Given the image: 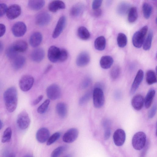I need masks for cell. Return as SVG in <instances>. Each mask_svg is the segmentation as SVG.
<instances>
[{"instance_id":"1","label":"cell","mask_w":157,"mask_h":157,"mask_svg":"<svg viewBox=\"0 0 157 157\" xmlns=\"http://www.w3.org/2000/svg\"><path fill=\"white\" fill-rule=\"evenodd\" d=\"M3 99L7 110L10 113L16 109L17 104V94L16 88L10 87L4 92Z\"/></svg>"},{"instance_id":"2","label":"cell","mask_w":157,"mask_h":157,"mask_svg":"<svg viewBox=\"0 0 157 157\" xmlns=\"http://www.w3.org/2000/svg\"><path fill=\"white\" fill-rule=\"evenodd\" d=\"M148 29L147 25L144 26L134 33L132 38V42L135 47L138 48L141 47L144 43Z\"/></svg>"},{"instance_id":"3","label":"cell","mask_w":157,"mask_h":157,"mask_svg":"<svg viewBox=\"0 0 157 157\" xmlns=\"http://www.w3.org/2000/svg\"><path fill=\"white\" fill-rule=\"evenodd\" d=\"M146 141V134L143 132H138L136 133L132 137V146L135 150H140L145 146Z\"/></svg>"},{"instance_id":"4","label":"cell","mask_w":157,"mask_h":157,"mask_svg":"<svg viewBox=\"0 0 157 157\" xmlns=\"http://www.w3.org/2000/svg\"><path fill=\"white\" fill-rule=\"evenodd\" d=\"M93 103L94 106L97 108H99L104 105L105 99L102 89L95 87L92 93Z\"/></svg>"},{"instance_id":"5","label":"cell","mask_w":157,"mask_h":157,"mask_svg":"<svg viewBox=\"0 0 157 157\" xmlns=\"http://www.w3.org/2000/svg\"><path fill=\"white\" fill-rule=\"evenodd\" d=\"M34 82V78L32 76L28 75H25L20 78L19 86L22 91L26 92L31 88Z\"/></svg>"},{"instance_id":"6","label":"cell","mask_w":157,"mask_h":157,"mask_svg":"<svg viewBox=\"0 0 157 157\" xmlns=\"http://www.w3.org/2000/svg\"><path fill=\"white\" fill-rule=\"evenodd\" d=\"M30 122L29 115L25 110L22 111L18 115L17 123L20 129L24 130L26 129L29 126Z\"/></svg>"},{"instance_id":"7","label":"cell","mask_w":157,"mask_h":157,"mask_svg":"<svg viewBox=\"0 0 157 157\" xmlns=\"http://www.w3.org/2000/svg\"><path fill=\"white\" fill-rule=\"evenodd\" d=\"M46 92L47 97L52 100L59 98L61 94L59 87L56 84H53L49 86L46 89Z\"/></svg>"},{"instance_id":"8","label":"cell","mask_w":157,"mask_h":157,"mask_svg":"<svg viewBox=\"0 0 157 157\" xmlns=\"http://www.w3.org/2000/svg\"><path fill=\"white\" fill-rule=\"evenodd\" d=\"M79 132L78 129L72 128L68 130L63 135V140L64 142L70 143L74 142L78 138Z\"/></svg>"},{"instance_id":"9","label":"cell","mask_w":157,"mask_h":157,"mask_svg":"<svg viewBox=\"0 0 157 157\" xmlns=\"http://www.w3.org/2000/svg\"><path fill=\"white\" fill-rule=\"evenodd\" d=\"M21 12V8L19 5L13 4L7 8L6 12V15L8 19L13 20L18 17Z\"/></svg>"},{"instance_id":"10","label":"cell","mask_w":157,"mask_h":157,"mask_svg":"<svg viewBox=\"0 0 157 157\" xmlns=\"http://www.w3.org/2000/svg\"><path fill=\"white\" fill-rule=\"evenodd\" d=\"M27 27L23 22L18 21L15 23L12 28L13 35L16 37H20L23 36L26 32Z\"/></svg>"},{"instance_id":"11","label":"cell","mask_w":157,"mask_h":157,"mask_svg":"<svg viewBox=\"0 0 157 157\" xmlns=\"http://www.w3.org/2000/svg\"><path fill=\"white\" fill-rule=\"evenodd\" d=\"M126 138L125 133L122 129L116 130L113 135V140L115 144L117 146H120L124 144Z\"/></svg>"},{"instance_id":"12","label":"cell","mask_w":157,"mask_h":157,"mask_svg":"<svg viewBox=\"0 0 157 157\" xmlns=\"http://www.w3.org/2000/svg\"><path fill=\"white\" fill-rule=\"evenodd\" d=\"M51 20L50 14L46 12H42L38 13L36 16V24L40 26H44L47 25Z\"/></svg>"},{"instance_id":"13","label":"cell","mask_w":157,"mask_h":157,"mask_svg":"<svg viewBox=\"0 0 157 157\" xmlns=\"http://www.w3.org/2000/svg\"><path fill=\"white\" fill-rule=\"evenodd\" d=\"M66 22V19L65 16H62L59 18L53 31V38H56L60 35L65 28Z\"/></svg>"},{"instance_id":"14","label":"cell","mask_w":157,"mask_h":157,"mask_svg":"<svg viewBox=\"0 0 157 157\" xmlns=\"http://www.w3.org/2000/svg\"><path fill=\"white\" fill-rule=\"evenodd\" d=\"M144 76V73L141 69L137 71L131 86L130 93L131 94H134L141 82Z\"/></svg>"},{"instance_id":"15","label":"cell","mask_w":157,"mask_h":157,"mask_svg":"<svg viewBox=\"0 0 157 157\" xmlns=\"http://www.w3.org/2000/svg\"><path fill=\"white\" fill-rule=\"evenodd\" d=\"M50 132L48 129L45 127L39 129L36 134V138L40 143H43L47 141L50 137Z\"/></svg>"},{"instance_id":"16","label":"cell","mask_w":157,"mask_h":157,"mask_svg":"<svg viewBox=\"0 0 157 157\" xmlns=\"http://www.w3.org/2000/svg\"><path fill=\"white\" fill-rule=\"evenodd\" d=\"M90 60V56L88 53L83 52L80 53L77 57L76 63L79 67H83L87 65Z\"/></svg>"},{"instance_id":"17","label":"cell","mask_w":157,"mask_h":157,"mask_svg":"<svg viewBox=\"0 0 157 157\" xmlns=\"http://www.w3.org/2000/svg\"><path fill=\"white\" fill-rule=\"evenodd\" d=\"M60 49L55 46H52L48 49V57L49 60L52 63L58 61Z\"/></svg>"},{"instance_id":"18","label":"cell","mask_w":157,"mask_h":157,"mask_svg":"<svg viewBox=\"0 0 157 157\" xmlns=\"http://www.w3.org/2000/svg\"><path fill=\"white\" fill-rule=\"evenodd\" d=\"M44 56L45 52L44 49L38 48L33 51L30 54V58L34 62L39 63L42 61Z\"/></svg>"},{"instance_id":"19","label":"cell","mask_w":157,"mask_h":157,"mask_svg":"<svg viewBox=\"0 0 157 157\" xmlns=\"http://www.w3.org/2000/svg\"><path fill=\"white\" fill-rule=\"evenodd\" d=\"M144 103V99L141 94H137L135 95L131 100V105L135 110L139 111L142 108Z\"/></svg>"},{"instance_id":"20","label":"cell","mask_w":157,"mask_h":157,"mask_svg":"<svg viewBox=\"0 0 157 157\" xmlns=\"http://www.w3.org/2000/svg\"><path fill=\"white\" fill-rule=\"evenodd\" d=\"M85 9V6L81 3L73 5L70 10V15L74 17H77L82 14Z\"/></svg>"},{"instance_id":"21","label":"cell","mask_w":157,"mask_h":157,"mask_svg":"<svg viewBox=\"0 0 157 157\" xmlns=\"http://www.w3.org/2000/svg\"><path fill=\"white\" fill-rule=\"evenodd\" d=\"M42 34L39 32L33 33L29 39L30 45L33 47H36L41 44L42 40Z\"/></svg>"},{"instance_id":"22","label":"cell","mask_w":157,"mask_h":157,"mask_svg":"<svg viewBox=\"0 0 157 157\" xmlns=\"http://www.w3.org/2000/svg\"><path fill=\"white\" fill-rule=\"evenodd\" d=\"M65 5L63 1L55 0L49 4L48 9L51 12H56L59 10L65 9Z\"/></svg>"},{"instance_id":"23","label":"cell","mask_w":157,"mask_h":157,"mask_svg":"<svg viewBox=\"0 0 157 157\" xmlns=\"http://www.w3.org/2000/svg\"><path fill=\"white\" fill-rule=\"evenodd\" d=\"M113 62V58L109 56H102L100 61V64L101 67L104 69H108L110 67Z\"/></svg>"},{"instance_id":"24","label":"cell","mask_w":157,"mask_h":157,"mask_svg":"<svg viewBox=\"0 0 157 157\" xmlns=\"http://www.w3.org/2000/svg\"><path fill=\"white\" fill-rule=\"evenodd\" d=\"M45 1L43 0H29L28 2V6L31 9L38 10L42 9L44 6Z\"/></svg>"},{"instance_id":"25","label":"cell","mask_w":157,"mask_h":157,"mask_svg":"<svg viewBox=\"0 0 157 157\" xmlns=\"http://www.w3.org/2000/svg\"><path fill=\"white\" fill-rule=\"evenodd\" d=\"M56 112L60 117H65L67 114V108L66 104L63 102H59L57 104L56 106Z\"/></svg>"},{"instance_id":"26","label":"cell","mask_w":157,"mask_h":157,"mask_svg":"<svg viewBox=\"0 0 157 157\" xmlns=\"http://www.w3.org/2000/svg\"><path fill=\"white\" fill-rule=\"evenodd\" d=\"M15 50L18 52H25L28 48L27 42L24 40H19L12 45Z\"/></svg>"},{"instance_id":"27","label":"cell","mask_w":157,"mask_h":157,"mask_svg":"<svg viewBox=\"0 0 157 157\" xmlns=\"http://www.w3.org/2000/svg\"><path fill=\"white\" fill-rule=\"evenodd\" d=\"M25 62V59L24 56H18L13 60L12 66L15 70H19L23 67Z\"/></svg>"},{"instance_id":"28","label":"cell","mask_w":157,"mask_h":157,"mask_svg":"<svg viewBox=\"0 0 157 157\" xmlns=\"http://www.w3.org/2000/svg\"><path fill=\"white\" fill-rule=\"evenodd\" d=\"M130 5L128 3L123 2L118 5L117 8V11L120 15H124L128 13L130 8Z\"/></svg>"},{"instance_id":"29","label":"cell","mask_w":157,"mask_h":157,"mask_svg":"<svg viewBox=\"0 0 157 157\" xmlns=\"http://www.w3.org/2000/svg\"><path fill=\"white\" fill-rule=\"evenodd\" d=\"M155 94V90L153 89H150L148 92L144 100L145 106L146 109H148L151 106Z\"/></svg>"},{"instance_id":"30","label":"cell","mask_w":157,"mask_h":157,"mask_svg":"<svg viewBox=\"0 0 157 157\" xmlns=\"http://www.w3.org/2000/svg\"><path fill=\"white\" fill-rule=\"evenodd\" d=\"M77 35L80 39L83 40H88L90 36V33L88 30L83 26H80L78 29Z\"/></svg>"},{"instance_id":"31","label":"cell","mask_w":157,"mask_h":157,"mask_svg":"<svg viewBox=\"0 0 157 157\" xmlns=\"http://www.w3.org/2000/svg\"><path fill=\"white\" fill-rule=\"evenodd\" d=\"M106 40L103 36L98 37L95 39L94 42L95 48L99 51L104 50L105 47Z\"/></svg>"},{"instance_id":"32","label":"cell","mask_w":157,"mask_h":157,"mask_svg":"<svg viewBox=\"0 0 157 157\" xmlns=\"http://www.w3.org/2000/svg\"><path fill=\"white\" fill-rule=\"evenodd\" d=\"M146 80L147 84L152 85L157 82V78L155 72L151 70H148L146 73Z\"/></svg>"},{"instance_id":"33","label":"cell","mask_w":157,"mask_h":157,"mask_svg":"<svg viewBox=\"0 0 157 157\" xmlns=\"http://www.w3.org/2000/svg\"><path fill=\"white\" fill-rule=\"evenodd\" d=\"M128 20L130 23L135 22L138 17L137 9L136 7H131L128 13Z\"/></svg>"},{"instance_id":"34","label":"cell","mask_w":157,"mask_h":157,"mask_svg":"<svg viewBox=\"0 0 157 157\" xmlns=\"http://www.w3.org/2000/svg\"><path fill=\"white\" fill-rule=\"evenodd\" d=\"M153 37V32L152 30H150L145 39L143 44V48L144 50L147 51L150 49Z\"/></svg>"},{"instance_id":"35","label":"cell","mask_w":157,"mask_h":157,"mask_svg":"<svg viewBox=\"0 0 157 157\" xmlns=\"http://www.w3.org/2000/svg\"><path fill=\"white\" fill-rule=\"evenodd\" d=\"M152 7L149 3L145 2L142 6V11L144 17L147 19L150 18L152 12Z\"/></svg>"},{"instance_id":"36","label":"cell","mask_w":157,"mask_h":157,"mask_svg":"<svg viewBox=\"0 0 157 157\" xmlns=\"http://www.w3.org/2000/svg\"><path fill=\"white\" fill-rule=\"evenodd\" d=\"M117 42L119 47L123 48L125 47L127 43V38L126 35L122 33H119L117 37Z\"/></svg>"},{"instance_id":"37","label":"cell","mask_w":157,"mask_h":157,"mask_svg":"<svg viewBox=\"0 0 157 157\" xmlns=\"http://www.w3.org/2000/svg\"><path fill=\"white\" fill-rule=\"evenodd\" d=\"M121 73V68L118 65H114L110 72V76L113 80L117 79Z\"/></svg>"},{"instance_id":"38","label":"cell","mask_w":157,"mask_h":157,"mask_svg":"<svg viewBox=\"0 0 157 157\" xmlns=\"http://www.w3.org/2000/svg\"><path fill=\"white\" fill-rule=\"evenodd\" d=\"M12 130L11 128H7L4 131L2 138V143L8 142L10 141L12 136Z\"/></svg>"},{"instance_id":"39","label":"cell","mask_w":157,"mask_h":157,"mask_svg":"<svg viewBox=\"0 0 157 157\" xmlns=\"http://www.w3.org/2000/svg\"><path fill=\"white\" fill-rule=\"evenodd\" d=\"M18 52H17L12 45L9 47L6 50V54L9 59L13 60L18 56Z\"/></svg>"},{"instance_id":"40","label":"cell","mask_w":157,"mask_h":157,"mask_svg":"<svg viewBox=\"0 0 157 157\" xmlns=\"http://www.w3.org/2000/svg\"><path fill=\"white\" fill-rule=\"evenodd\" d=\"M110 121L108 120H105L103 122V125L105 129L104 137L105 140L108 139L110 135Z\"/></svg>"},{"instance_id":"41","label":"cell","mask_w":157,"mask_h":157,"mask_svg":"<svg viewBox=\"0 0 157 157\" xmlns=\"http://www.w3.org/2000/svg\"><path fill=\"white\" fill-rule=\"evenodd\" d=\"M50 103L49 99L45 100L37 108V112L40 114H43L47 111Z\"/></svg>"},{"instance_id":"42","label":"cell","mask_w":157,"mask_h":157,"mask_svg":"<svg viewBox=\"0 0 157 157\" xmlns=\"http://www.w3.org/2000/svg\"><path fill=\"white\" fill-rule=\"evenodd\" d=\"M92 94V93L90 91L86 93L80 98L79 100V104L82 105L86 103L90 99Z\"/></svg>"},{"instance_id":"43","label":"cell","mask_w":157,"mask_h":157,"mask_svg":"<svg viewBox=\"0 0 157 157\" xmlns=\"http://www.w3.org/2000/svg\"><path fill=\"white\" fill-rule=\"evenodd\" d=\"M64 146H60L55 149L52 152L51 157H59L66 149Z\"/></svg>"},{"instance_id":"44","label":"cell","mask_w":157,"mask_h":157,"mask_svg":"<svg viewBox=\"0 0 157 157\" xmlns=\"http://www.w3.org/2000/svg\"><path fill=\"white\" fill-rule=\"evenodd\" d=\"M60 134L59 132H56L49 137L47 141V144L50 145L57 141L59 138Z\"/></svg>"},{"instance_id":"45","label":"cell","mask_w":157,"mask_h":157,"mask_svg":"<svg viewBox=\"0 0 157 157\" xmlns=\"http://www.w3.org/2000/svg\"><path fill=\"white\" fill-rule=\"evenodd\" d=\"M68 52L67 51L64 49H60L58 61L63 62L65 61L68 57Z\"/></svg>"},{"instance_id":"46","label":"cell","mask_w":157,"mask_h":157,"mask_svg":"<svg viewBox=\"0 0 157 157\" xmlns=\"http://www.w3.org/2000/svg\"><path fill=\"white\" fill-rule=\"evenodd\" d=\"M92 80L90 78L87 77L84 78L81 84V87L82 89L87 88L90 85Z\"/></svg>"},{"instance_id":"47","label":"cell","mask_w":157,"mask_h":157,"mask_svg":"<svg viewBox=\"0 0 157 157\" xmlns=\"http://www.w3.org/2000/svg\"><path fill=\"white\" fill-rule=\"evenodd\" d=\"M102 1L101 0H95L93 1L92 7L93 10H95L99 8L101 6Z\"/></svg>"},{"instance_id":"48","label":"cell","mask_w":157,"mask_h":157,"mask_svg":"<svg viewBox=\"0 0 157 157\" xmlns=\"http://www.w3.org/2000/svg\"><path fill=\"white\" fill-rule=\"evenodd\" d=\"M157 110V107L156 105H154L149 110L148 113V117L151 119L153 118L155 115Z\"/></svg>"},{"instance_id":"49","label":"cell","mask_w":157,"mask_h":157,"mask_svg":"<svg viewBox=\"0 0 157 157\" xmlns=\"http://www.w3.org/2000/svg\"><path fill=\"white\" fill-rule=\"evenodd\" d=\"M7 7L5 3H0V17L3 16L6 13Z\"/></svg>"},{"instance_id":"50","label":"cell","mask_w":157,"mask_h":157,"mask_svg":"<svg viewBox=\"0 0 157 157\" xmlns=\"http://www.w3.org/2000/svg\"><path fill=\"white\" fill-rule=\"evenodd\" d=\"M102 13V11L99 8L97 9L93 10V15L95 17H98L101 16Z\"/></svg>"},{"instance_id":"51","label":"cell","mask_w":157,"mask_h":157,"mask_svg":"<svg viewBox=\"0 0 157 157\" xmlns=\"http://www.w3.org/2000/svg\"><path fill=\"white\" fill-rule=\"evenodd\" d=\"M6 30L5 26L2 24H0V37L5 34Z\"/></svg>"},{"instance_id":"52","label":"cell","mask_w":157,"mask_h":157,"mask_svg":"<svg viewBox=\"0 0 157 157\" xmlns=\"http://www.w3.org/2000/svg\"><path fill=\"white\" fill-rule=\"evenodd\" d=\"M43 96L42 95L39 96L33 102L32 105H35L38 104L43 98Z\"/></svg>"},{"instance_id":"53","label":"cell","mask_w":157,"mask_h":157,"mask_svg":"<svg viewBox=\"0 0 157 157\" xmlns=\"http://www.w3.org/2000/svg\"><path fill=\"white\" fill-rule=\"evenodd\" d=\"M119 91H116L115 94V97L117 99H119L121 97V93Z\"/></svg>"},{"instance_id":"54","label":"cell","mask_w":157,"mask_h":157,"mask_svg":"<svg viewBox=\"0 0 157 157\" xmlns=\"http://www.w3.org/2000/svg\"><path fill=\"white\" fill-rule=\"evenodd\" d=\"M52 67V66L51 65H49L48 66L44 71V74L47 73L51 70Z\"/></svg>"},{"instance_id":"55","label":"cell","mask_w":157,"mask_h":157,"mask_svg":"<svg viewBox=\"0 0 157 157\" xmlns=\"http://www.w3.org/2000/svg\"><path fill=\"white\" fill-rule=\"evenodd\" d=\"M3 49V45L2 42L0 41V53L2 52Z\"/></svg>"},{"instance_id":"56","label":"cell","mask_w":157,"mask_h":157,"mask_svg":"<svg viewBox=\"0 0 157 157\" xmlns=\"http://www.w3.org/2000/svg\"><path fill=\"white\" fill-rule=\"evenodd\" d=\"M23 157H33V156L29 154H28L25 155Z\"/></svg>"},{"instance_id":"57","label":"cell","mask_w":157,"mask_h":157,"mask_svg":"<svg viewBox=\"0 0 157 157\" xmlns=\"http://www.w3.org/2000/svg\"><path fill=\"white\" fill-rule=\"evenodd\" d=\"M2 123L1 121L0 120V130L2 128Z\"/></svg>"},{"instance_id":"58","label":"cell","mask_w":157,"mask_h":157,"mask_svg":"<svg viewBox=\"0 0 157 157\" xmlns=\"http://www.w3.org/2000/svg\"><path fill=\"white\" fill-rule=\"evenodd\" d=\"M63 157H72V155L71 154H68L65 155Z\"/></svg>"},{"instance_id":"59","label":"cell","mask_w":157,"mask_h":157,"mask_svg":"<svg viewBox=\"0 0 157 157\" xmlns=\"http://www.w3.org/2000/svg\"><path fill=\"white\" fill-rule=\"evenodd\" d=\"M9 157H15V156L14 155H11Z\"/></svg>"}]
</instances>
